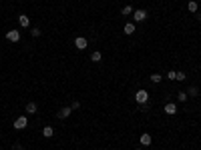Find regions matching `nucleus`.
<instances>
[{
    "mask_svg": "<svg viewBox=\"0 0 201 150\" xmlns=\"http://www.w3.org/2000/svg\"><path fill=\"white\" fill-rule=\"evenodd\" d=\"M18 24H20L22 28H28V26H30V18H28L26 14H20V16H18Z\"/></svg>",
    "mask_w": 201,
    "mask_h": 150,
    "instance_id": "obj_7",
    "label": "nucleus"
},
{
    "mask_svg": "<svg viewBox=\"0 0 201 150\" xmlns=\"http://www.w3.org/2000/svg\"><path fill=\"white\" fill-rule=\"evenodd\" d=\"M71 114H72V108H71V106H65V108L58 110V118H68Z\"/></svg>",
    "mask_w": 201,
    "mask_h": 150,
    "instance_id": "obj_8",
    "label": "nucleus"
},
{
    "mask_svg": "<svg viewBox=\"0 0 201 150\" xmlns=\"http://www.w3.org/2000/svg\"><path fill=\"white\" fill-rule=\"evenodd\" d=\"M6 40L8 42H18L20 40V30H16V28L8 30V32H6Z\"/></svg>",
    "mask_w": 201,
    "mask_h": 150,
    "instance_id": "obj_3",
    "label": "nucleus"
},
{
    "mask_svg": "<svg viewBox=\"0 0 201 150\" xmlns=\"http://www.w3.org/2000/svg\"><path fill=\"white\" fill-rule=\"evenodd\" d=\"M133 6H129V4H127V6H123V10H121V14L123 16H131V14H133Z\"/></svg>",
    "mask_w": 201,
    "mask_h": 150,
    "instance_id": "obj_14",
    "label": "nucleus"
},
{
    "mask_svg": "<svg viewBox=\"0 0 201 150\" xmlns=\"http://www.w3.org/2000/svg\"><path fill=\"white\" fill-rule=\"evenodd\" d=\"M139 142L143 144V146H151V142H153V138H151V134H141V138H139Z\"/></svg>",
    "mask_w": 201,
    "mask_h": 150,
    "instance_id": "obj_6",
    "label": "nucleus"
},
{
    "mask_svg": "<svg viewBox=\"0 0 201 150\" xmlns=\"http://www.w3.org/2000/svg\"><path fill=\"white\" fill-rule=\"evenodd\" d=\"M135 150H141V148H135Z\"/></svg>",
    "mask_w": 201,
    "mask_h": 150,
    "instance_id": "obj_24",
    "label": "nucleus"
},
{
    "mask_svg": "<svg viewBox=\"0 0 201 150\" xmlns=\"http://www.w3.org/2000/svg\"><path fill=\"white\" fill-rule=\"evenodd\" d=\"M30 36L32 38H38V36H40V28H32L30 30Z\"/></svg>",
    "mask_w": 201,
    "mask_h": 150,
    "instance_id": "obj_20",
    "label": "nucleus"
},
{
    "mask_svg": "<svg viewBox=\"0 0 201 150\" xmlns=\"http://www.w3.org/2000/svg\"><path fill=\"white\" fill-rule=\"evenodd\" d=\"M87 46H89V40H87L85 36H79V38L75 40V48H76V50H85Z\"/></svg>",
    "mask_w": 201,
    "mask_h": 150,
    "instance_id": "obj_5",
    "label": "nucleus"
},
{
    "mask_svg": "<svg viewBox=\"0 0 201 150\" xmlns=\"http://www.w3.org/2000/svg\"><path fill=\"white\" fill-rule=\"evenodd\" d=\"M187 96H189V98H197V96H199L197 86H189V90H187Z\"/></svg>",
    "mask_w": 201,
    "mask_h": 150,
    "instance_id": "obj_12",
    "label": "nucleus"
},
{
    "mask_svg": "<svg viewBox=\"0 0 201 150\" xmlns=\"http://www.w3.org/2000/svg\"><path fill=\"white\" fill-rule=\"evenodd\" d=\"M161 80H163V76H161V74H157V72H155V74H151V82H155V84H159V82H161Z\"/></svg>",
    "mask_w": 201,
    "mask_h": 150,
    "instance_id": "obj_17",
    "label": "nucleus"
},
{
    "mask_svg": "<svg viewBox=\"0 0 201 150\" xmlns=\"http://www.w3.org/2000/svg\"><path fill=\"white\" fill-rule=\"evenodd\" d=\"M187 76H185V72H177V78L175 80H179V82H183V80H185Z\"/></svg>",
    "mask_w": 201,
    "mask_h": 150,
    "instance_id": "obj_21",
    "label": "nucleus"
},
{
    "mask_svg": "<svg viewBox=\"0 0 201 150\" xmlns=\"http://www.w3.org/2000/svg\"><path fill=\"white\" fill-rule=\"evenodd\" d=\"M123 32H125V34H129V36H131V34L135 32V24H133V22H127L125 26H123Z\"/></svg>",
    "mask_w": 201,
    "mask_h": 150,
    "instance_id": "obj_9",
    "label": "nucleus"
},
{
    "mask_svg": "<svg viewBox=\"0 0 201 150\" xmlns=\"http://www.w3.org/2000/svg\"><path fill=\"white\" fill-rule=\"evenodd\" d=\"M165 78H167V80H175V78H177V72H175V70H169Z\"/></svg>",
    "mask_w": 201,
    "mask_h": 150,
    "instance_id": "obj_19",
    "label": "nucleus"
},
{
    "mask_svg": "<svg viewBox=\"0 0 201 150\" xmlns=\"http://www.w3.org/2000/svg\"><path fill=\"white\" fill-rule=\"evenodd\" d=\"M12 150H24V148L20 146V144H14V146H12Z\"/></svg>",
    "mask_w": 201,
    "mask_h": 150,
    "instance_id": "obj_23",
    "label": "nucleus"
},
{
    "mask_svg": "<svg viewBox=\"0 0 201 150\" xmlns=\"http://www.w3.org/2000/svg\"><path fill=\"white\" fill-rule=\"evenodd\" d=\"M12 126H14L16 130H24V128L28 126V118H26V116H24V114H22V116H18V118L14 120V124H12Z\"/></svg>",
    "mask_w": 201,
    "mask_h": 150,
    "instance_id": "obj_2",
    "label": "nucleus"
},
{
    "mask_svg": "<svg viewBox=\"0 0 201 150\" xmlns=\"http://www.w3.org/2000/svg\"><path fill=\"white\" fill-rule=\"evenodd\" d=\"M91 60H93V62H95V64H99L101 60H103V54L99 52V50H95V52L91 54Z\"/></svg>",
    "mask_w": 201,
    "mask_h": 150,
    "instance_id": "obj_13",
    "label": "nucleus"
},
{
    "mask_svg": "<svg viewBox=\"0 0 201 150\" xmlns=\"http://www.w3.org/2000/svg\"><path fill=\"white\" fill-rule=\"evenodd\" d=\"M145 18H147V10H143V8H139V10L133 12V20L135 22H143Z\"/></svg>",
    "mask_w": 201,
    "mask_h": 150,
    "instance_id": "obj_4",
    "label": "nucleus"
},
{
    "mask_svg": "<svg viewBox=\"0 0 201 150\" xmlns=\"http://www.w3.org/2000/svg\"><path fill=\"white\" fill-rule=\"evenodd\" d=\"M165 112L167 114H175L177 112V106H175L173 102H167V104H165Z\"/></svg>",
    "mask_w": 201,
    "mask_h": 150,
    "instance_id": "obj_11",
    "label": "nucleus"
},
{
    "mask_svg": "<svg viewBox=\"0 0 201 150\" xmlns=\"http://www.w3.org/2000/svg\"><path fill=\"white\" fill-rule=\"evenodd\" d=\"M135 100H137V104H147V102H149V92H147V90H143V88L137 90V92H135Z\"/></svg>",
    "mask_w": 201,
    "mask_h": 150,
    "instance_id": "obj_1",
    "label": "nucleus"
},
{
    "mask_svg": "<svg viewBox=\"0 0 201 150\" xmlns=\"http://www.w3.org/2000/svg\"><path fill=\"white\" fill-rule=\"evenodd\" d=\"M53 134H54V128L53 126H44V128H42V136H44V138H50Z\"/></svg>",
    "mask_w": 201,
    "mask_h": 150,
    "instance_id": "obj_10",
    "label": "nucleus"
},
{
    "mask_svg": "<svg viewBox=\"0 0 201 150\" xmlns=\"http://www.w3.org/2000/svg\"><path fill=\"white\" fill-rule=\"evenodd\" d=\"M36 104H34V102H28V104H26V112L28 114H36Z\"/></svg>",
    "mask_w": 201,
    "mask_h": 150,
    "instance_id": "obj_15",
    "label": "nucleus"
},
{
    "mask_svg": "<svg viewBox=\"0 0 201 150\" xmlns=\"http://www.w3.org/2000/svg\"><path fill=\"white\" fill-rule=\"evenodd\" d=\"M71 108H72V110H79V108H80V102H79V100H75V102L71 104Z\"/></svg>",
    "mask_w": 201,
    "mask_h": 150,
    "instance_id": "obj_22",
    "label": "nucleus"
},
{
    "mask_svg": "<svg viewBox=\"0 0 201 150\" xmlns=\"http://www.w3.org/2000/svg\"><path fill=\"white\" fill-rule=\"evenodd\" d=\"M187 10H189V12H195V14H197V2H195V0H191V2L187 4Z\"/></svg>",
    "mask_w": 201,
    "mask_h": 150,
    "instance_id": "obj_16",
    "label": "nucleus"
},
{
    "mask_svg": "<svg viewBox=\"0 0 201 150\" xmlns=\"http://www.w3.org/2000/svg\"><path fill=\"white\" fill-rule=\"evenodd\" d=\"M187 98H189V96H187V92H179L177 94V100L179 102H187Z\"/></svg>",
    "mask_w": 201,
    "mask_h": 150,
    "instance_id": "obj_18",
    "label": "nucleus"
}]
</instances>
